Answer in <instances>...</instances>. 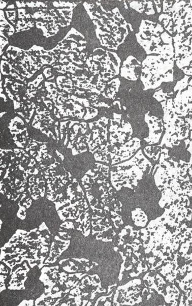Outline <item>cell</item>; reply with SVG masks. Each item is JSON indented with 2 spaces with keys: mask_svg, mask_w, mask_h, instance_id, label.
Listing matches in <instances>:
<instances>
[{
  "mask_svg": "<svg viewBox=\"0 0 192 306\" xmlns=\"http://www.w3.org/2000/svg\"><path fill=\"white\" fill-rule=\"evenodd\" d=\"M178 67L181 69L186 76L192 75V54L184 58L176 60Z\"/></svg>",
  "mask_w": 192,
  "mask_h": 306,
  "instance_id": "8992f818",
  "label": "cell"
},
{
  "mask_svg": "<svg viewBox=\"0 0 192 306\" xmlns=\"http://www.w3.org/2000/svg\"><path fill=\"white\" fill-rule=\"evenodd\" d=\"M175 60H165L160 55L148 56L142 63L140 78L144 90L156 89L163 82L174 81Z\"/></svg>",
  "mask_w": 192,
  "mask_h": 306,
  "instance_id": "6da1fadb",
  "label": "cell"
},
{
  "mask_svg": "<svg viewBox=\"0 0 192 306\" xmlns=\"http://www.w3.org/2000/svg\"><path fill=\"white\" fill-rule=\"evenodd\" d=\"M174 93H164L163 92V90H158L154 94L153 97L156 99L158 102H162L163 101L168 100V98L172 97V95Z\"/></svg>",
  "mask_w": 192,
  "mask_h": 306,
  "instance_id": "9c48e42d",
  "label": "cell"
},
{
  "mask_svg": "<svg viewBox=\"0 0 192 306\" xmlns=\"http://www.w3.org/2000/svg\"><path fill=\"white\" fill-rule=\"evenodd\" d=\"M164 31V28L161 24L148 20H142L140 32L136 34V37L138 41L147 54H158V49L161 47L159 44L162 42L159 36Z\"/></svg>",
  "mask_w": 192,
  "mask_h": 306,
  "instance_id": "7a4b0ae2",
  "label": "cell"
},
{
  "mask_svg": "<svg viewBox=\"0 0 192 306\" xmlns=\"http://www.w3.org/2000/svg\"><path fill=\"white\" fill-rule=\"evenodd\" d=\"M190 77V76L185 75L183 79L178 81L176 85L174 88V92L176 93L178 90V91H181L182 90L186 88L187 86L189 85L188 80Z\"/></svg>",
  "mask_w": 192,
  "mask_h": 306,
  "instance_id": "ba28073f",
  "label": "cell"
},
{
  "mask_svg": "<svg viewBox=\"0 0 192 306\" xmlns=\"http://www.w3.org/2000/svg\"><path fill=\"white\" fill-rule=\"evenodd\" d=\"M149 112L145 114V121L148 124L149 134L147 138L144 139L148 144H157L159 142L163 132L165 130L164 123L162 119L157 117L150 116Z\"/></svg>",
  "mask_w": 192,
  "mask_h": 306,
  "instance_id": "3957f363",
  "label": "cell"
},
{
  "mask_svg": "<svg viewBox=\"0 0 192 306\" xmlns=\"http://www.w3.org/2000/svg\"><path fill=\"white\" fill-rule=\"evenodd\" d=\"M142 64L135 57L130 56L124 62L121 75L126 79L136 81L141 74Z\"/></svg>",
  "mask_w": 192,
  "mask_h": 306,
  "instance_id": "277c9868",
  "label": "cell"
},
{
  "mask_svg": "<svg viewBox=\"0 0 192 306\" xmlns=\"http://www.w3.org/2000/svg\"><path fill=\"white\" fill-rule=\"evenodd\" d=\"M162 147L159 145L155 146H148L144 148V152L149 158L157 161L161 154Z\"/></svg>",
  "mask_w": 192,
  "mask_h": 306,
  "instance_id": "52a82bcc",
  "label": "cell"
},
{
  "mask_svg": "<svg viewBox=\"0 0 192 306\" xmlns=\"http://www.w3.org/2000/svg\"><path fill=\"white\" fill-rule=\"evenodd\" d=\"M153 6L152 2H133L131 4V7L133 9L140 12V13L145 12V14L148 15L155 14V11H154Z\"/></svg>",
  "mask_w": 192,
  "mask_h": 306,
  "instance_id": "5b68a950",
  "label": "cell"
}]
</instances>
